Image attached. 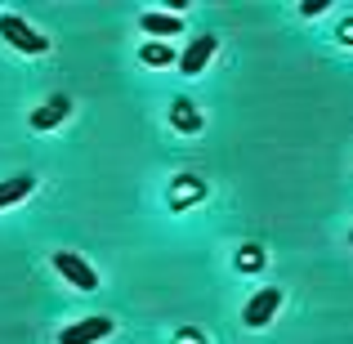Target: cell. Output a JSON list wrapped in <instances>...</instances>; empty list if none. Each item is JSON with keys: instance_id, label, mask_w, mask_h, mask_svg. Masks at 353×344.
Returning <instances> with one entry per match:
<instances>
[{"instance_id": "3", "label": "cell", "mask_w": 353, "mask_h": 344, "mask_svg": "<svg viewBox=\"0 0 353 344\" xmlns=\"http://www.w3.org/2000/svg\"><path fill=\"white\" fill-rule=\"evenodd\" d=\"M277 304H282V291H277V286H264V291L241 309V322H246V327H268L273 313H277Z\"/></svg>"}, {"instance_id": "4", "label": "cell", "mask_w": 353, "mask_h": 344, "mask_svg": "<svg viewBox=\"0 0 353 344\" xmlns=\"http://www.w3.org/2000/svg\"><path fill=\"white\" fill-rule=\"evenodd\" d=\"M219 50V41H215V36H197V41H192L188 45V50H183V59H179V68H183V77H197V72L201 68H206V63H210V54H215Z\"/></svg>"}, {"instance_id": "1", "label": "cell", "mask_w": 353, "mask_h": 344, "mask_svg": "<svg viewBox=\"0 0 353 344\" xmlns=\"http://www.w3.org/2000/svg\"><path fill=\"white\" fill-rule=\"evenodd\" d=\"M0 36H5L14 50H23V54H45V50H50V41H45L36 27H27L18 14H5V18H0Z\"/></svg>"}, {"instance_id": "5", "label": "cell", "mask_w": 353, "mask_h": 344, "mask_svg": "<svg viewBox=\"0 0 353 344\" xmlns=\"http://www.w3.org/2000/svg\"><path fill=\"white\" fill-rule=\"evenodd\" d=\"M108 331H112V318H85V322H77V327L63 331L59 344H94V340H103Z\"/></svg>"}, {"instance_id": "7", "label": "cell", "mask_w": 353, "mask_h": 344, "mask_svg": "<svg viewBox=\"0 0 353 344\" xmlns=\"http://www.w3.org/2000/svg\"><path fill=\"white\" fill-rule=\"evenodd\" d=\"M68 108H72V99H68V94H59L50 108H36V112H32V125H36V130H50V125H59Z\"/></svg>"}, {"instance_id": "11", "label": "cell", "mask_w": 353, "mask_h": 344, "mask_svg": "<svg viewBox=\"0 0 353 344\" xmlns=\"http://www.w3.org/2000/svg\"><path fill=\"white\" fill-rule=\"evenodd\" d=\"M237 264H241V268H246V273H250V268H264V250H259V246H241V255H237Z\"/></svg>"}, {"instance_id": "13", "label": "cell", "mask_w": 353, "mask_h": 344, "mask_svg": "<svg viewBox=\"0 0 353 344\" xmlns=\"http://www.w3.org/2000/svg\"><path fill=\"white\" fill-rule=\"evenodd\" d=\"M349 241H353V232H349Z\"/></svg>"}, {"instance_id": "12", "label": "cell", "mask_w": 353, "mask_h": 344, "mask_svg": "<svg viewBox=\"0 0 353 344\" xmlns=\"http://www.w3.org/2000/svg\"><path fill=\"white\" fill-rule=\"evenodd\" d=\"M322 9H327V0H309V5H300V14H304V18H318Z\"/></svg>"}, {"instance_id": "10", "label": "cell", "mask_w": 353, "mask_h": 344, "mask_svg": "<svg viewBox=\"0 0 353 344\" xmlns=\"http://www.w3.org/2000/svg\"><path fill=\"white\" fill-rule=\"evenodd\" d=\"M139 59H143L148 68H165V63H174V50H170V45H143Z\"/></svg>"}, {"instance_id": "9", "label": "cell", "mask_w": 353, "mask_h": 344, "mask_svg": "<svg viewBox=\"0 0 353 344\" xmlns=\"http://www.w3.org/2000/svg\"><path fill=\"white\" fill-rule=\"evenodd\" d=\"M170 121L179 130H201V117H197V108H192L188 99H174V103H170Z\"/></svg>"}, {"instance_id": "2", "label": "cell", "mask_w": 353, "mask_h": 344, "mask_svg": "<svg viewBox=\"0 0 353 344\" xmlns=\"http://www.w3.org/2000/svg\"><path fill=\"white\" fill-rule=\"evenodd\" d=\"M54 268H59V273L68 277L77 291H99V273L81 255H72V250H59V255H54Z\"/></svg>"}, {"instance_id": "6", "label": "cell", "mask_w": 353, "mask_h": 344, "mask_svg": "<svg viewBox=\"0 0 353 344\" xmlns=\"http://www.w3.org/2000/svg\"><path fill=\"white\" fill-rule=\"evenodd\" d=\"M32 188H36V179H32V174H14V179H5V183H0V210H5V206H14V201H23Z\"/></svg>"}, {"instance_id": "8", "label": "cell", "mask_w": 353, "mask_h": 344, "mask_svg": "<svg viewBox=\"0 0 353 344\" xmlns=\"http://www.w3.org/2000/svg\"><path fill=\"white\" fill-rule=\"evenodd\" d=\"M139 23H143V32H152V36H179L183 32V23L174 14H143Z\"/></svg>"}]
</instances>
